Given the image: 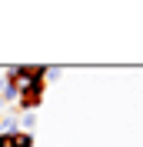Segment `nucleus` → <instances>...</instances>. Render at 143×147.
I'll return each mask as SVG.
<instances>
[{
  "mask_svg": "<svg viewBox=\"0 0 143 147\" xmlns=\"http://www.w3.org/2000/svg\"><path fill=\"white\" fill-rule=\"evenodd\" d=\"M43 90H47V80L20 84V90H17V104H13V107H17L20 114H37V107L43 104Z\"/></svg>",
  "mask_w": 143,
  "mask_h": 147,
  "instance_id": "f257e3e1",
  "label": "nucleus"
},
{
  "mask_svg": "<svg viewBox=\"0 0 143 147\" xmlns=\"http://www.w3.org/2000/svg\"><path fill=\"white\" fill-rule=\"evenodd\" d=\"M10 147H33V134H27V130H13V134H10Z\"/></svg>",
  "mask_w": 143,
  "mask_h": 147,
  "instance_id": "f03ea898",
  "label": "nucleus"
},
{
  "mask_svg": "<svg viewBox=\"0 0 143 147\" xmlns=\"http://www.w3.org/2000/svg\"><path fill=\"white\" fill-rule=\"evenodd\" d=\"M33 124H37V114H23V117H20V130H33Z\"/></svg>",
  "mask_w": 143,
  "mask_h": 147,
  "instance_id": "7ed1b4c3",
  "label": "nucleus"
},
{
  "mask_svg": "<svg viewBox=\"0 0 143 147\" xmlns=\"http://www.w3.org/2000/svg\"><path fill=\"white\" fill-rule=\"evenodd\" d=\"M0 147H10V134H0Z\"/></svg>",
  "mask_w": 143,
  "mask_h": 147,
  "instance_id": "20e7f679",
  "label": "nucleus"
}]
</instances>
